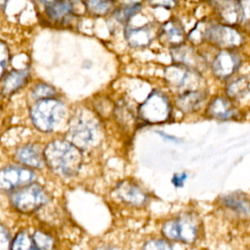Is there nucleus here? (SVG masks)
Instances as JSON below:
<instances>
[{
	"label": "nucleus",
	"mask_w": 250,
	"mask_h": 250,
	"mask_svg": "<svg viewBox=\"0 0 250 250\" xmlns=\"http://www.w3.org/2000/svg\"><path fill=\"white\" fill-rule=\"evenodd\" d=\"M149 4L153 7H163L166 9H171L175 7V0H149Z\"/></svg>",
	"instance_id": "nucleus-31"
},
{
	"label": "nucleus",
	"mask_w": 250,
	"mask_h": 250,
	"mask_svg": "<svg viewBox=\"0 0 250 250\" xmlns=\"http://www.w3.org/2000/svg\"><path fill=\"white\" fill-rule=\"evenodd\" d=\"M117 195L124 202L140 206L146 201V193L135 184L132 183H122L117 187Z\"/></svg>",
	"instance_id": "nucleus-17"
},
{
	"label": "nucleus",
	"mask_w": 250,
	"mask_h": 250,
	"mask_svg": "<svg viewBox=\"0 0 250 250\" xmlns=\"http://www.w3.org/2000/svg\"><path fill=\"white\" fill-rule=\"evenodd\" d=\"M10 200L17 211L30 214L45 205L49 200V195L42 186L32 182L13 190Z\"/></svg>",
	"instance_id": "nucleus-3"
},
{
	"label": "nucleus",
	"mask_w": 250,
	"mask_h": 250,
	"mask_svg": "<svg viewBox=\"0 0 250 250\" xmlns=\"http://www.w3.org/2000/svg\"><path fill=\"white\" fill-rule=\"evenodd\" d=\"M53 238L42 230L20 231L11 242V250H53Z\"/></svg>",
	"instance_id": "nucleus-9"
},
{
	"label": "nucleus",
	"mask_w": 250,
	"mask_h": 250,
	"mask_svg": "<svg viewBox=\"0 0 250 250\" xmlns=\"http://www.w3.org/2000/svg\"><path fill=\"white\" fill-rule=\"evenodd\" d=\"M206 113L210 117L220 120L234 119L238 115V111L231 102L223 97L213 99L207 107Z\"/></svg>",
	"instance_id": "nucleus-13"
},
{
	"label": "nucleus",
	"mask_w": 250,
	"mask_h": 250,
	"mask_svg": "<svg viewBox=\"0 0 250 250\" xmlns=\"http://www.w3.org/2000/svg\"><path fill=\"white\" fill-rule=\"evenodd\" d=\"M171 56L175 63L182 64L196 70L201 63L202 60L195 50L189 46H184L183 44L173 47L171 50Z\"/></svg>",
	"instance_id": "nucleus-14"
},
{
	"label": "nucleus",
	"mask_w": 250,
	"mask_h": 250,
	"mask_svg": "<svg viewBox=\"0 0 250 250\" xmlns=\"http://www.w3.org/2000/svg\"><path fill=\"white\" fill-rule=\"evenodd\" d=\"M29 70L28 68L14 69L10 71L3 78L1 94L3 96H11L20 90L28 80Z\"/></svg>",
	"instance_id": "nucleus-15"
},
{
	"label": "nucleus",
	"mask_w": 250,
	"mask_h": 250,
	"mask_svg": "<svg viewBox=\"0 0 250 250\" xmlns=\"http://www.w3.org/2000/svg\"><path fill=\"white\" fill-rule=\"evenodd\" d=\"M162 233L166 238L171 240L192 243L198 236L199 223L194 215H180L163 225Z\"/></svg>",
	"instance_id": "nucleus-4"
},
{
	"label": "nucleus",
	"mask_w": 250,
	"mask_h": 250,
	"mask_svg": "<svg viewBox=\"0 0 250 250\" xmlns=\"http://www.w3.org/2000/svg\"><path fill=\"white\" fill-rule=\"evenodd\" d=\"M11 242L9 231L0 224V250H11Z\"/></svg>",
	"instance_id": "nucleus-30"
},
{
	"label": "nucleus",
	"mask_w": 250,
	"mask_h": 250,
	"mask_svg": "<svg viewBox=\"0 0 250 250\" xmlns=\"http://www.w3.org/2000/svg\"><path fill=\"white\" fill-rule=\"evenodd\" d=\"M125 36L130 46L135 48L146 47L153 38L152 30L148 26L127 29Z\"/></svg>",
	"instance_id": "nucleus-20"
},
{
	"label": "nucleus",
	"mask_w": 250,
	"mask_h": 250,
	"mask_svg": "<svg viewBox=\"0 0 250 250\" xmlns=\"http://www.w3.org/2000/svg\"><path fill=\"white\" fill-rule=\"evenodd\" d=\"M97 250H115V249L110 248V247H104V246H103V247H99Z\"/></svg>",
	"instance_id": "nucleus-36"
},
{
	"label": "nucleus",
	"mask_w": 250,
	"mask_h": 250,
	"mask_svg": "<svg viewBox=\"0 0 250 250\" xmlns=\"http://www.w3.org/2000/svg\"><path fill=\"white\" fill-rule=\"evenodd\" d=\"M239 7H240V11H241V15H242V21H248L249 18V0H239Z\"/></svg>",
	"instance_id": "nucleus-32"
},
{
	"label": "nucleus",
	"mask_w": 250,
	"mask_h": 250,
	"mask_svg": "<svg viewBox=\"0 0 250 250\" xmlns=\"http://www.w3.org/2000/svg\"><path fill=\"white\" fill-rule=\"evenodd\" d=\"M119 1L124 5H135V4H140V1L142 0H119Z\"/></svg>",
	"instance_id": "nucleus-34"
},
{
	"label": "nucleus",
	"mask_w": 250,
	"mask_h": 250,
	"mask_svg": "<svg viewBox=\"0 0 250 250\" xmlns=\"http://www.w3.org/2000/svg\"><path fill=\"white\" fill-rule=\"evenodd\" d=\"M98 125L87 114L76 115L69 123L68 136L70 143L78 148H86L98 139Z\"/></svg>",
	"instance_id": "nucleus-5"
},
{
	"label": "nucleus",
	"mask_w": 250,
	"mask_h": 250,
	"mask_svg": "<svg viewBox=\"0 0 250 250\" xmlns=\"http://www.w3.org/2000/svg\"><path fill=\"white\" fill-rule=\"evenodd\" d=\"M226 205L229 206V208L239 211V212H244L246 215L248 214V200L247 198H242L241 196L237 194H231L227 196L225 199Z\"/></svg>",
	"instance_id": "nucleus-24"
},
{
	"label": "nucleus",
	"mask_w": 250,
	"mask_h": 250,
	"mask_svg": "<svg viewBox=\"0 0 250 250\" xmlns=\"http://www.w3.org/2000/svg\"><path fill=\"white\" fill-rule=\"evenodd\" d=\"M226 92L230 99H241L249 92V78L247 76L238 77L229 82L226 88Z\"/></svg>",
	"instance_id": "nucleus-22"
},
{
	"label": "nucleus",
	"mask_w": 250,
	"mask_h": 250,
	"mask_svg": "<svg viewBox=\"0 0 250 250\" xmlns=\"http://www.w3.org/2000/svg\"><path fill=\"white\" fill-rule=\"evenodd\" d=\"M10 60V52L7 45L0 40V80L5 75L8 63Z\"/></svg>",
	"instance_id": "nucleus-27"
},
{
	"label": "nucleus",
	"mask_w": 250,
	"mask_h": 250,
	"mask_svg": "<svg viewBox=\"0 0 250 250\" xmlns=\"http://www.w3.org/2000/svg\"><path fill=\"white\" fill-rule=\"evenodd\" d=\"M86 8L95 16H104L113 7L112 0H86Z\"/></svg>",
	"instance_id": "nucleus-23"
},
{
	"label": "nucleus",
	"mask_w": 250,
	"mask_h": 250,
	"mask_svg": "<svg viewBox=\"0 0 250 250\" xmlns=\"http://www.w3.org/2000/svg\"><path fill=\"white\" fill-rule=\"evenodd\" d=\"M35 173L21 166H8L0 169V191H13L19 188L32 183Z\"/></svg>",
	"instance_id": "nucleus-8"
},
{
	"label": "nucleus",
	"mask_w": 250,
	"mask_h": 250,
	"mask_svg": "<svg viewBox=\"0 0 250 250\" xmlns=\"http://www.w3.org/2000/svg\"><path fill=\"white\" fill-rule=\"evenodd\" d=\"M213 3H215L216 5H218V4H220V3H222V2H224V1H227V0H211Z\"/></svg>",
	"instance_id": "nucleus-37"
},
{
	"label": "nucleus",
	"mask_w": 250,
	"mask_h": 250,
	"mask_svg": "<svg viewBox=\"0 0 250 250\" xmlns=\"http://www.w3.org/2000/svg\"><path fill=\"white\" fill-rule=\"evenodd\" d=\"M186 33L181 22L176 20H170L163 23L159 30L160 41L169 47H176L184 43Z\"/></svg>",
	"instance_id": "nucleus-12"
},
{
	"label": "nucleus",
	"mask_w": 250,
	"mask_h": 250,
	"mask_svg": "<svg viewBox=\"0 0 250 250\" xmlns=\"http://www.w3.org/2000/svg\"><path fill=\"white\" fill-rule=\"evenodd\" d=\"M207 26H208V23L199 22L194 27V29H192L190 31V33L188 34L189 40L192 41L193 43H198V42H201L202 40H204L205 39L206 30H207Z\"/></svg>",
	"instance_id": "nucleus-28"
},
{
	"label": "nucleus",
	"mask_w": 250,
	"mask_h": 250,
	"mask_svg": "<svg viewBox=\"0 0 250 250\" xmlns=\"http://www.w3.org/2000/svg\"><path fill=\"white\" fill-rule=\"evenodd\" d=\"M170 104L168 99L160 92H152L140 105V117L147 123H161L170 116Z\"/></svg>",
	"instance_id": "nucleus-6"
},
{
	"label": "nucleus",
	"mask_w": 250,
	"mask_h": 250,
	"mask_svg": "<svg viewBox=\"0 0 250 250\" xmlns=\"http://www.w3.org/2000/svg\"><path fill=\"white\" fill-rule=\"evenodd\" d=\"M204 99L205 96L202 92L196 90L187 91L178 98L177 105L184 112H192L200 107Z\"/></svg>",
	"instance_id": "nucleus-21"
},
{
	"label": "nucleus",
	"mask_w": 250,
	"mask_h": 250,
	"mask_svg": "<svg viewBox=\"0 0 250 250\" xmlns=\"http://www.w3.org/2000/svg\"><path fill=\"white\" fill-rule=\"evenodd\" d=\"M205 39L222 49H233L243 42L242 34L229 24H208Z\"/></svg>",
	"instance_id": "nucleus-7"
},
{
	"label": "nucleus",
	"mask_w": 250,
	"mask_h": 250,
	"mask_svg": "<svg viewBox=\"0 0 250 250\" xmlns=\"http://www.w3.org/2000/svg\"><path fill=\"white\" fill-rule=\"evenodd\" d=\"M64 104L54 98L38 100L30 109L33 125L42 132L53 131L65 116Z\"/></svg>",
	"instance_id": "nucleus-2"
},
{
	"label": "nucleus",
	"mask_w": 250,
	"mask_h": 250,
	"mask_svg": "<svg viewBox=\"0 0 250 250\" xmlns=\"http://www.w3.org/2000/svg\"><path fill=\"white\" fill-rule=\"evenodd\" d=\"M140 10H141V4L125 5L124 7L115 11L114 17L117 21H119L121 22H124V21H127L135 14H137Z\"/></svg>",
	"instance_id": "nucleus-25"
},
{
	"label": "nucleus",
	"mask_w": 250,
	"mask_h": 250,
	"mask_svg": "<svg viewBox=\"0 0 250 250\" xmlns=\"http://www.w3.org/2000/svg\"><path fill=\"white\" fill-rule=\"evenodd\" d=\"M219 16L225 24H235L238 21H242V15L239 7V2L236 0H227L220 4Z\"/></svg>",
	"instance_id": "nucleus-19"
},
{
	"label": "nucleus",
	"mask_w": 250,
	"mask_h": 250,
	"mask_svg": "<svg viewBox=\"0 0 250 250\" xmlns=\"http://www.w3.org/2000/svg\"><path fill=\"white\" fill-rule=\"evenodd\" d=\"M240 64L239 56L231 49H223L212 62L213 73L221 79L229 78L232 75Z\"/></svg>",
	"instance_id": "nucleus-11"
},
{
	"label": "nucleus",
	"mask_w": 250,
	"mask_h": 250,
	"mask_svg": "<svg viewBox=\"0 0 250 250\" xmlns=\"http://www.w3.org/2000/svg\"><path fill=\"white\" fill-rule=\"evenodd\" d=\"M43 157L50 170L61 177L75 176L82 164L80 148L68 141L51 142L45 147Z\"/></svg>",
	"instance_id": "nucleus-1"
},
{
	"label": "nucleus",
	"mask_w": 250,
	"mask_h": 250,
	"mask_svg": "<svg viewBox=\"0 0 250 250\" xmlns=\"http://www.w3.org/2000/svg\"><path fill=\"white\" fill-rule=\"evenodd\" d=\"M187 177H188V176H187L185 173L176 174V175L173 177V179H172V183H173V185L176 186V187H182L183 184H184V182L186 181Z\"/></svg>",
	"instance_id": "nucleus-33"
},
{
	"label": "nucleus",
	"mask_w": 250,
	"mask_h": 250,
	"mask_svg": "<svg viewBox=\"0 0 250 250\" xmlns=\"http://www.w3.org/2000/svg\"><path fill=\"white\" fill-rule=\"evenodd\" d=\"M73 12V6L68 0H52L45 4V13L53 21H62Z\"/></svg>",
	"instance_id": "nucleus-18"
},
{
	"label": "nucleus",
	"mask_w": 250,
	"mask_h": 250,
	"mask_svg": "<svg viewBox=\"0 0 250 250\" xmlns=\"http://www.w3.org/2000/svg\"><path fill=\"white\" fill-rule=\"evenodd\" d=\"M199 78L200 76L196 70L182 64L175 63L165 69V79L168 84L186 92L195 90Z\"/></svg>",
	"instance_id": "nucleus-10"
},
{
	"label": "nucleus",
	"mask_w": 250,
	"mask_h": 250,
	"mask_svg": "<svg viewBox=\"0 0 250 250\" xmlns=\"http://www.w3.org/2000/svg\"><path fill=\"white\" fill-rule=\"evenodd\" d=\"M55 94H56V90L52 86L44 83L36 85L32 90V96L36 100L53 98Z\"/></svg>",
	"instance_id": "nucleus-26"
},
{
	"label": "nucleus",
	"mask_w": 250,
	"mask_h": 250,
	"mask_svg": "<svg viewBox=\"0 0 250 250\" xmlns=\"http://www.w3.org/2000/svg\"><path fill=\"white\" fill-rule=\"evenodd\" d=\"M143 250H174V249L167 240L150 239L144 245Z\"/></svg>",
	"instance_id": "nucleus-29"
},
{
	"label": "nucleus",
	"mask_w": 250,
	"mask_h": 250,
	"mask_svg": "<svg viewBox=\"0 0 250 250\" xmlns=\"http://www.w3.org/2000/svg\"><path fill=\"white\" fill-rule=\"evenodd\" d=\"M9 0H0V8H4Z\"/></svg>",
	"instance_id": "nucleus-35"
},
{
	"label": "nucleus",
	"mask_w": 250,
	"mask_h": 250,
	"mask_svg": "<svg viewBox=\"0 0 250 250\" xmlns=\"http://www.w3.org/2000/svg\"><path fill=\"white\" fill-rule=\"evenodd\" d=\"M16 157L27 168H41L45 163L43 152L33 145L21 146L16 152Z\"/></svg>",
	"instance_id": "nucleus-16"
}]
</instances>
